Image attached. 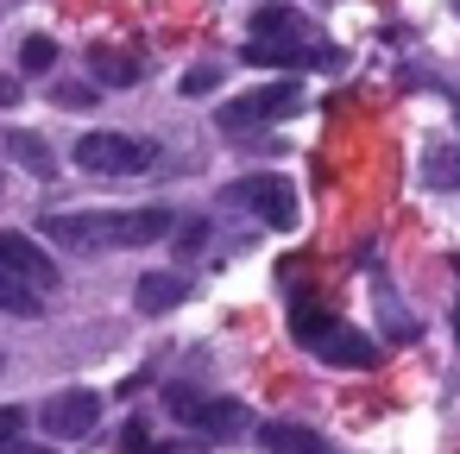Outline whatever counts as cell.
<instances>
[{"label": "cell", "mask_w": 460, "mask_h": 454, "mask_svg": "<svg viewBox=\"0 0 460 454\" xmlns=\"http://www.w3.org/2000/svg\"><path fill=\"white\" fill-rule=\"evenodd\" d=\"M177 227L171 209H108V215H45L51 246L102 253V246H152Z\"/></svg>", "instance_id": "6da1fadb"}, {"label": "cell", "mask_w": 460, "mask_h": 454, "mask_svg": "<svg viewBox=\"0 0 460 454\" xmlns=\"http://www.w3.org/2000/svg\"><path fill=\"white\" fill-rule=\"evenodd\" d=\"M290 334H296L309 353H322L328 366H347V372H372V366H378V341H366L359 328H347L341 316H328V309H315V303H296V309H290Z\"/></svg>", "instance_id": "7a4b0ae2"}, {"label": "cell", "mask_w": 460, "mask_h": 454, "mask_svg": "<svg viewBox=\"0 0 460 454\" xmlns=\"http://www.w3.org/2000/svg\"><path fill=\"white\" fill-rule=\"evenodd\" d=\"M152 158H158V146H146L133 133H83L76 139V165L95 177H139V171H152Z\"/></svg>", "instance_id": "3957f363"}, {"label": "cell", "mask_w": 460, "mask_h": 454, "mask_svg": "<svg viewBox=\"0 0 460 454\" xmlns=\"http://www.w3.org/2000/svg\"><path fill=\"white\" fill-rule=\"evenodd\" d=\"M227 202H234V209H246V215H259V221H265V227H278V234H290V227H296V190H290V177H271V171L240 177V183H227Z\"/></svg>", "instance_id": "277c9868"}, {"label": "cell", "mask_w": 460, "mask_h": 454, "mask_svg": "<svg viewBox=\"0 0 460 454\" xmlns=\"http://www.w3.org/2000/svg\"><path fill=\"white\" fill-rule=\"evenodd\" d=\"M164 404H171V416H177L183 429H202V435H215V441L246 429V404H234V397H202V391H190V385H171Z\"/></svg>", "instance_id": "5b68a950"}, {"label": "cell", "mask_w": 460, "mask_h": 454, "mask_svg": "<svg viewBox=\"0 0 460 454\" xmlns=\"http://www.w3.org/2000/svg\"><path fill=\"white\" fill-rule=\"evenodd\" d=\"M303 108V83H265V89H252L246 102H227L215 120L227 127V133H252V127H271V120H290Z\"/></svg>", "instance_id": "8992f818"}, {"label": "cell", "mask_w": 460, "mask_h": 454, "mask_svg": "<svg viewBox=\"0 0 460 454\" xmlns=\"http://www.w3.org/2000/svg\"><path fill=\"white\" fill-rule=\"evenodd\" d=\"M240 58L246 64H265V70H334L341 64L328 45H303V39H246Z\"/></svg>", "instance_id": "52a82bcc"}, {"label": "cell", "mask_w": 460, "mask_h": 454, "mask_svg": "<svg viewBox=\"0 0 460 454\" xmlns=\"http://www.w3.org/2000/svg\"><path fill=\"white\" fill-rule=\"evenodd\" d=\"M39 423H45V435L76 441V435H89V429L102 423V397H95V391H58V397L39 404Z\"/></svg>", "instance_id": "ba28073f"}, {"label": "cell", "mask_w": 460, "mask_h": 454, "mask_svg": "<svg viewBox=\"0 0 460 454\" xmlns=\"http://www.w3.org/2000/svg\"><path fill=\"white\" fill-rule=\"evenodd\" d=\"M0 265H7L13 278H26L32 290H58L51 253H39V240H26V234H0Z\"/></svg>", "instance_id": "9c48e42d"}, {"label": "cell", "mask_w": 460, "mask_h": 454, "mask_svg": "<svg viewBox=\"0 0 460 454\" xmlns=\"http://www.w3.org/2000/svg\"><path fill=\"white\" fill-rule=\"evenodd\" d=\"M133 297H139L146 316H164V309H177V303L190 297V278H183V272H146Z\"/></svg>", "instance_id": "30bf717a"}, {"label": "cell", "mask_w": 460, "mask_h": 454, "mask_svg": "<svg viewBox=\"0 0 460 454\" xmlns=\"http://www.w3.org/2000/svg\"><path fill=\"white\" fill-rule=\"evenodd\" d=\"M89 76H95L102 89H133V83L146 76V64H139V58H127V51L95 45V51H89Z\"/></svg>", "instance_id": "8fae6325"}, {"label": "cell", "mask_w": 460, "mask_h": 454, "mask_svg": "<svg viewBox=\"0 0 460 454\" xmlns=\"http://www.w3.org/2000/svg\"><path fill=\"white\" fill-rule=\"evenodd\" d=\"M259 441H265V454H334V448H328L315 429H303V423H265Z\"/></svg>", "instance_id": "7c38bea8"}, {"label": "cell", "mask_w": 460, "mask_h": 454, "mask_svg": "<svg viewBox=\"0 0 460 454\" xmlns=\"http://www.w3.org/2000/svg\"><path fill=\"white\" fill-rule=\"evenodd\" d=\"M45 303H39V290L26 284V278H13L7 265H0V316H20V322H32Z\"/></svg>", "instance_id": "4fadbf2b"}, {"label": "cell", "mask_w": 460, "mask_h": 454, "mask_svg": "<svg viewBox=\"0 0 460 454\" xmlns=\"http://www.w3.org/2000/svg\"><path fill=\"white\" fill-rule=\"evenodd\" d=\"M246 39H303V13L296 7H259Z\"/></svg>", "instance_id": "5bb4252c"}, {"label": "cell", "mask_w": 460, "mask_h": 454, "mask_svg": "<svg viewBox=\"0 0 460 454\" xmlns=\"http://www.w3.org/2000/svg\"><path fill=\"white\" fill-rule=\"evenodd\" d=\"M7 152H13L32 177H58V158H51V146H45L39 133H7Z\"/></svg>", "instance_id": "9a60e30c"}, {"label": "cell", "mask_w": 460, "mask_h": 454, "mask_svg": "<svg viewBox=\"0 0 460 454\" xmlns=\"http://www.w3.org/2000/svg\"><path fill=\"white\" fill-rule=\"evenodd\" d=\"M51 64H58V45H51V39H45V32H39V39H26V45H20V70H26V76H45V70H51Z\"/></svg>", "instance_id": "2e32d148"}, {"label": "cell", "mask_w": 460, "mask_h": 454, "mask_svg": "<svg viewBox=\"0 0 460 454\" xmlns=\"http://www.w3.org/2000/svg\"><path fill=\"white\" fill-rule=\"evenodd\" d=\"M422 177L441 183V190H460V152H429L422 158Z\"/></svg>", "instance_id": "e0dca14e"}, {"label": "cell", "mask_w": 460, "mask_h": 454, "mask_svg": "<svg viewBox=\"0 0 460 454\" xmlns=\"http://www.w3.org/2000/svg\"><path fill=\"white\" fill-rule=\"evenodd\" d=\"M208 89H221V70H215V64H196V70H183V95H208Z\"/></svg>", "instance_id": "ac0fdd59"}, {"label": "cell", "mask_w": 460, "mask_h": 454, "mask_svg": "<svg viewBox=\"0 0 460 454\" xmlns=\"http://www.w3.org/2000/svg\"><path fill=\"white\" fill-rule=\"evenodd\" d=\"M202 240H208V221H183V227H177V246H183V253H202Z\"/></svg>", "instance_id": "d6986e66"}, {"label": "cell", "mask_w": 460, "mask_h": 454, "mask_svg": "<svg viewBox=\"0 0 460 454\" xmlns=\"http://www.w3.org/2000/svg\"><path fill=\"white\" fill-rule=\"evenodd\" d=\"M58 108H95V95H89L83 83H64V89H58Z\"/></svg>", "instance_id": "ffe728a7"}, {"label": "cell", "mask_w": 460, "mask_h": 454, "mask_svg": "<svg viewBox=\"0 0 460 454\" xmlns=\"http://www.w3.org/2000/svg\"><path fill=\"white\" fill-rule=\"evenodd\" d=\"M120 448H127V454H152V435H146V423H127Z\"/></svg>", "instance_id": "44dd1931"}, {"label": "cell", "mask_w": 460, "mask_h": 454, "mask_svg": "<svg viewBox=\"0 0 460 454\" xmlns=\"http://www.w3.org/2000/svg\"><path fill=\"white\" fill-rule=\"evenodd\" d=\"M20 423H26V416H20L13 404H0V441H13V435H20Z\"/></svg>", "instance_id": "7402d4cb"}, {"label": "cell", "mask_w": 460, "mask_h": 454, "mask_svg": "<svg viewBox=\"0 0 460 454\" xmlns=\"http://www.w3.org/2000/svg\"><path fill=\"white\" fill-rule=\"evenodd\" d=\"M0 454H51V448H32V441H20V435H13V441H0Z\"/></svg>", "instance_id": "603a6c76"}, {"label": "cell", "mask_w": 460, "mask_h": 454, "mask_svg": "<svg viewBox=\"0 0 460 454\" xmlns=\"http://www.w3.org/2000/svg\"><path fill=\"white\" fill-rule=\"evenodd\" d=\"M13 102H20V89H13L7 76H0V108H13Z\"/></svg>", "instance_id": "cb8c5ba5"}, {"label": "cell", "mask_w": 460, "mask_h": 454, "mask_svg": "<svg viewBox=\"0 0 460 454\" xmlns=\"http://www.w3.org/2000/svg\"><path fill=\"white\" fill-rule=\"evenodd\" d=\"M454 347H460V297H454Z\"/></svg>", "instance_id": "d4e9b609"}, {"label": "cell", "mask_w": 460, "mask_h": 454, "mask_svg": "<svg viewBox=\"0 0 460 454\" xmlns=\"http://www.w3.org/2000/svg\"><path fill=\"white\" fill-rule=\"evenodd\" d=\"M454 120H460V102H454Z\"/></svg>", "instance_id": "484cf974"}, {"label": "cell", "mask_w": 460, "mask_h": 454, "mask_svg": "<svg viewBox=\"0 0 460 454\" xmlns=\"http://www.w3.org/2000/svg\"><path fill=\"white\" fill-rule=\"evenodd\" d=\"M152 454H171V448H152Z\"/></svg>", "instance_id": "4316f807"}]
</instances>
